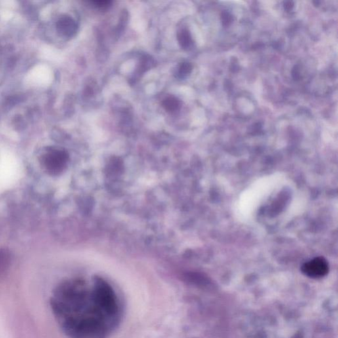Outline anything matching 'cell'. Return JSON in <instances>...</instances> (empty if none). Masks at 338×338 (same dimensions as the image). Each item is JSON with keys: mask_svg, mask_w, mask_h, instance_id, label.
Segmentation results:
<instances>
[{"mask_svg": "<svg viewBox=\"0 0 338 338\" xmlns=\"http://www.w3.org/2000/svg\"><path fill=\"white\" fill-rule=\"evenodd\" d=\"M291 74L292 77L295 81H299L301 79V71H300V68L298 65L294 66L293 70H292Z\"/></svg>", "mask_w": 338, "mask_h": 338, "instance_id": "7c38bea8", "label": "cell"}, {"mask_svg": "<svg viewBox=\"0 0 338 338\" xmlns=\"http://www.w3.org/2000/svg\"><path fill=\"white\" fill-rule=\"evenodd\" d=\"M68 161V153L60 148H47L41 156L42 165L51 175H58L62 173Z\"/></svg>", "mask_w": 338, "mask_h": 338, "instance_id": "7a4b0ae2", "label": "cell"}, {"mask_svg": "<svg viewBox=\"0 0 338 338\" xmlns=\"http://www.w3.org/2000/svg\"><path fill=\"white\" fill-rule=\"evenodd\" d=\"M192 65L189 62L181 63L177 72V78L179 79H184L190 75L192 70Z\"/></svg>", "mask_w": 338, "mask_h": 338, "instance_id": "ba28073f", "label": "cell"}, {"mask_svg": "<svg viewBox=\"0 0 338 338\" xmlns=\"http://www.w3.org/2000/svg\"><path fill=\"white\" fill-rule=\"evenodd\" d=\"M153 61L150 57H147L146 56L141 58L140 63H139L138 69L137 70V75L139 76L144 74L147 70H149L152 66Z\"/></svg>", "mask_w": 338, "mask_h": 338, "instance_id": "9c48e42d", "label": "cell"}, {"mask_svg": "<svg viewBox=\"0 0 338 338\" xmlns=\"http://www.w3.org/2000/svg\"><path fill=\"white\" fill-rule=\"evenodd\" d=\"M178 41L181 47L184 50H189L192 47L193 40L190 31L186 28H183L178 32Z\"/></svg>", "mask_w": 338, "mask_h": 338, "instance_id": "5b68a950", "label": "cell"}, {"mask_svg": "<svg viewBox=\"0 0 338 338\" xmlns=\"http://www.w3.org/2000/svg\"><path fill=\"white\" fill-rule=\"evenodd\" d=\"M51 305L61 327L71 338H106L120 320L117 296L100 278L91 288L79 280L62 283L52 296Z\"/></svg>", "mask_w": 338, "mask_h": 338, "instance_id": "6da1fadb", "label": "cell"}, {"mask_svg": "<svg viewBox=\"0 0 338 338\" xmlns=\"http://www.w3.org/2000/svg\"><path fill=\"white\" fill-rule=\"evenodd\" d=\"M56 28L63 37H72L77 32L78 24L73 18L65 15L60 17L57 22Z\"/></svg>", "mask_w": 338, "mask_h": 338, "instance_id": "277c9868", "label": "cell"}, {"mask_svg": "<svg viewBox=\"0 0 338 338\" xmlns=\"http://www.w3.org/2000/svg\"><path fill=\"white\" fill-rule=\"evenodd\" d=\"M11 261L10 252L5 248H0V277L3 276L8 270Z\"/></svg>", "mask_w": 338, "mask_h": 338, "instance_id": "8992f818", "label": "cell"}, {"mask_svg": "<svg viewBox=\"0 0 338 338\" xmlns=\"http://www.w3.org/2000/svg\"><path fill=\"white\" fill-rule=\"evenodd\" d=\"M163 108L169 112H175L181 107V101L175 96H169L163 101Z\"/></svg>", "mask_w": 338, "mask_h": 338, "instance_id": "52a82bcc", "label": "cell"}, {"mask_svg": "<svg viewBox=\"0 0 338 338\" xmlns=\"http://www.w3.org/2000/svg\"><path fill=\"white\" fill-rule=\"evenodd\" d=\"M294 2L292 1H286L284 2V7L286 11H290L293 9Z\"/></svg>", "mask_w": 338, "mask_h": 338, "instance_id": "4fadbf2b", "label": "cell"}, {"mask_svg": "<svg viewBox=\"0 0 338 338\" xmlns=\"http://www.w3.org/2000/svg\"><path fill=\"white\" fill-rule=\"evenodd\" d=\"M302 271L310 278H322L328 274V263L324 258H315L305 263L302 267Z\"/></svg>", "mask_w": 338, "mask_h": 338, "instance_id": "3957f363", "label": "cell"}, {"mask_svg": "<svg viewBox=\"0 0 338 338\" xmlns=\"http://www.w3.org/2000/svg\"><path fill=\"white\" fill-rule=\"evenodd\" d=\"M233 16L229 11H223L221 13V20L224 26H230L233 22Z\"/></svg>", "mask_w": 338, "mask_h": 338, "instance_id": "8fae6325", "label": "cell"}, {"mask_svg": "<svg viewBox=\"0 0 338 338\" xmlns=\"http://www.w3.org/2000/svg\"><path fill=\"white\" fill-rule=\"evenodd\" d=\"M91 3L97 9L101 10L107 9L112 4V1L110 0H95V1H91Z\"/></svg>", "mask_w": 338, "mask_h": 338, "instance_id": "30bf717a", "label": "cell"}]
</instances>
